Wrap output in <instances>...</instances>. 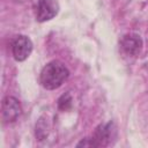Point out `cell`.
Returning <instances> with one entry per match:
<instances>
[{
    "label": "cell",
    "mask_w": 148,
    "mask_h": 148,
    "mask_svg": "<svg viewBox=\"0 0 148 148\" xmlns=\"http://www.w3.org/2000/svg\"><path fill=\"white\" fill-rule=\"evenodd\" d=\"M58 108L62 111H67L72 108V96L69 92L64 94L59 99H58Z\"/></svg>",
    "instance_id": "8"
},
{
    "label": "cell",
    "mask_w": 148,
    "mask_h": 148,
    "mask_svg": "<svg viewBox=\"0 0 148 148\" xmlns=\"http://www.w3.org/2000/svg\"><path fill=\"white\" fill-rule=\"evenodd\" d=\"M49 134V124L47 121L42 117L38 119L36 124V136L38 140H44Z\"/></svg>",
    "instance_id": "7"
},
{
    "label": "cell",
    "mask_w": 148,
    "mask_h": 148,
    "mask_svg": "<svg viewBox=\"0 0 148 148\" xmlns=\"http://www.w3.org/2000/svg\"><path fill=\"white\" fill-rule=\"evenodd\" d=\"M68 75H69V72L67 67L62 62L58 60H53L43 67L40 72L39 81L45 89L54 90L59 88L67 80Z\"/></svg>",
    "instance_id": "1"
},
{
    "label": "cell",
    "mask_w": 148,
    "mask_h": 148,
    "mask_svg": "<svg viewBox=\"0 0 148 148\" xmlns=\"http://www.w3.org/2000/svg\"><path fill=\"white\" fill-rule=\"evenodd\" d=\"M32 51V42L24 35H18L12 43V53L16 61H24Z\"/></svg>",
    "instance_id": "3"
},
{
    "label": "cell",
    "mask_w": 148,
    "mask_h": 148,
    "mask_svg": "<svg viewBox=\"0 0 148 148\" xmlns=\"http://www.w3.org/2000/svg\"><path fill=\"white\" fill-rule=\"evenodd\" d=\"M121 51L130 57H135L142 49V39L136 34H127L120 39Z\"/></svg>",
    "instance_id": "6"
},
{
    "label": "cell",
    "mask_w": 148,
    "mask_h": 148,
    "mask_svg": "<svg viewBox=\"0 0 148 148\" xmlns=\"http://www.w3.org/2000/svg\"><path fill=\"white\" fill-rule=\"evenodd\" d=\"M116 135V128L113 123H106L99 125L91 138V141L94 143V147H104L111 143V140Z\"/></svg>",
    "instance_id": "4"
},
{
    "label": "cell",
    "mask_w": 148,
    "mask_h": 148,
    "mask_svg": "<svg viewBox=\"0 0 148 148\" xmlns=\"http://www.w3.org/2000/svg\"><path fill=\"white\" fill-rule=\"evenodd\" d=\"M76 147H94V143L91 139H83L76 145Z\"/></svg>",
    "instance_id": "9"
},
{
    "label": "cell",
    "mask_w": 148,
    "mask_h": 148,
    "mask_svg": "<svg viewBox=\"0 0 148 148\" xmlns=\"http://www.w3.org/2000/svg\"><path fill=\"white\" fill-rule=\"evenodd\" d=\"M22 112L20 102L13 96H6L1 103V118L5 124L15 121Z\"/></svg>",
    "instance_id": "2"
},
{
    "label": "cell",
    "mask_w": 148,
    "mask_h": 148,
    "mask_svg": "<svg viewBox=\"0 0 148 148\" xmlns=\"http://www.w3.org/2000/svg\"><path fill=\"white\" fill-rule=\"evenodd\" d=\"M59 12V3L57 0H38L36 18L39 22L52 20Z\"/></svg>",
    "instance_id": "5"
}]
</instances>
